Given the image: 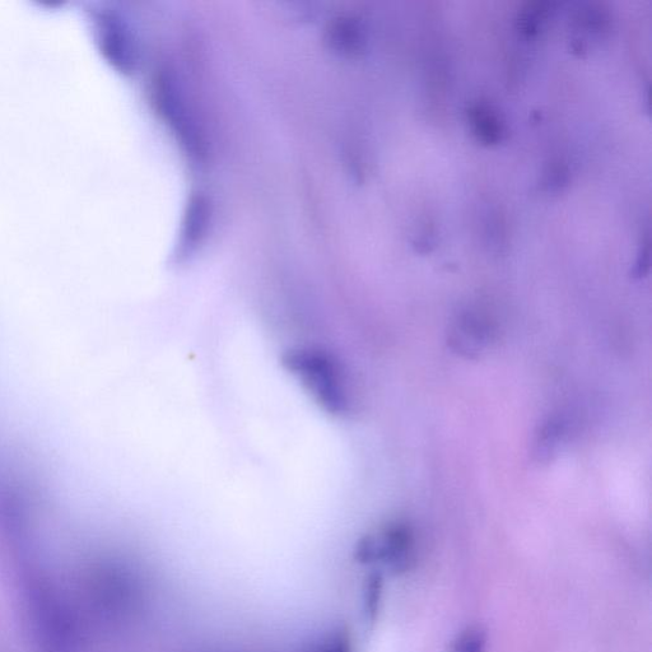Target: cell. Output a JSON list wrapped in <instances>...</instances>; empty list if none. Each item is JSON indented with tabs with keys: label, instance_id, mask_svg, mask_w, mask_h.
Here are the masks:
<instances>
[{
	"label": "cell",
	"instance_id": "cell-8",
	"mask_svg": "<svg viewBox=\"0 0 652 652\" xmlns=\"http://www.w3.org/2000/svg\"><path fill=\"white\" fill-rule=\"evenodd\" d=\"M311 652H352L351 638L347 631L339 630L325 637Z\"/></svg>",
	"mask_w": 652,
	"mask_h": 652
},
{
	"label": "cell",
	"instance_id": "cell-3",
	"mask_svg": "<svg viewBox=\"0 0 652 652\" xmlns=\"http://www.w3.org/2000/svg\"><path fill=\"white\" fill-rule=\"evenodd\" d=\"M495 338V326L486 315L477 310L461 312L451 325L447 341L460 356L477 358Z\"/></svg>",
	"mask_w": 652,
	"mask_h": 652
},
{
	"label": "cell",
	"instance_id": "cell-5",
	"mask_svg": "<svg viewBox=\"0 0 652 652\" xmlns=\"http://www.w3.org/2000/svg\"><path fill=\"white\" fill-rule=\"evenodd\" d=\"M567 435V421L563 417H553L544 423L535 441V455L539 461H547L556 455Z\"/></svg>",
	"mask_w": 652,
	"mask_h": 652
},
{
	"label": "cell",
	"instance_id": "cell-6",
	"mask_svg": "<svg viewBox=\"0 0 652 652\" xmlns=\"http://www.w3.org/2000/svg\"><path fill=\"white\" fill-rule=\"evenodd\" d=\"M381 594H383V577L372 574L367 580L365 593V612L370 622H374L379 613Z\"/></svg>",
	"mask_w": 652,
	"mask_h": 652
},
{
	"label": "cell",
	"instance_id": "cell-7",
	"mask_svg": "<svg viewBox=\"0 0 652 652\" xmlns=\"http://www.w3.org/2000/svg\"><path fill=\"white\" fill-rule=\"evenodd\" d=\"M484 650H486L484 633L479 628H469L456 638L451 652H484Z\"/></svg>",
	"mask_w": 652,
	"mask_h": 652
},
{
	"label": "cell",
	"instance_id": "cell-4",
	"mask_svg": "<svg viewBox=\"0 0 652 652\" xmlns=\"http://www.w3.org/2000/svg\"><path fill=\"white\" fill-rule=\"evenodd\" d=\"M377 561H384L394 571H407L412 560L413 534L409 526L395 523L379 534H371Z\"/></svg>",
	"mask_w": 652,
	"mask_h": 652
},
{
	"label": "cell",
	"instance_id": "cell-2",
	"mask_svg": "<svg viewBox=\"0 0 652 652\" xmlns=\"http://www.w3.org/2000/svg\"><path fill=\"white\" fill-rule=\"evenodd\" d=\"M282 366L321 411L333 417L351 412L346 370L334 353L323 347H292L283 353Z\"/></svg>",
	"mask_w": 652,
	"mask_h": 652
},
{
	"label": "cell",
	"instance_id": "cell-1",
	"mask_svg": "<svg viewBox=\"0 0 652 652\" xmlns=\"http://www.w3.org/2000/svg\"><path fill=\"white\" fill-rule=\"evenodd\" d=\"M20 593L23 619L37 650L81 652L83 638L76 610L48 575L27 571Z\"/></svg>",
	"mask_w": 652,
	"mask_h": 652
}]
</instances>
